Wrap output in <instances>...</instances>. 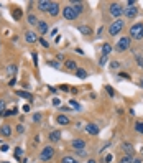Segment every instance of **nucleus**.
Wrapping results in <instances>:
<instances>
[{
    "label": "nucleus",
    "instance_id": "obj_21",
    "mask_svg": "<svg viewBox=\"0 0 143 163\" xmlns=\"http://www.w3.org/2000/svg\"><path fill=\"white\" fill-rule=\"evenodd\" d=\"M12 15H13V18H15V20H22L23 12H22V9H20V7H15V9L12 10Z\"/></svg>",
    "mask_w": 143,
    "mask_h": 163
},
{
    "label": "nucleus",
    "instance_id": "obj_43",
    "mask_svg": "<svg viewBox=\"0 0 143 163\" xmlns=\"http://www.w3.org/2000/svg\"><path fill=\"white\" fill-rule=\"evenodd\" d=\"M59 91H64V92H66V91H69V86H68V84H61V86H59Z\"/></svg>",
    "mask_w": 143,
    "mask_h": 163
},
{
    "label": "nucleus",
    "instance_id": "obj_41",
    "mask_svg": "<svg viewBox=\"0 0 143 163\" xmlns=\"http://www.w3.org/2000/svg\"><path fill=\"white\" fill-rule=\"evenodd\" d=\"M17 132L18 133H23V132H25V127H23L22 124H17Z\"/></svg>",
    "mask_w": 143,
    "mask_h": 163
},
{
    "label": "nucleus",
    "instance_id": "obj_42",
    "mask_svg": "<svg viewBox=\"0 0 143 163\" xmlns=\"http://www.w3.org/2000/svg\"><path fill=\"white\" fill-rule=\"evenodd\" d=\"M33 122H41V114H35V115H33Z\"/></svg>",
    "mask_w": 143,
    "mask_h": 163
},
{
    "label": "nucleus",
    "instance_id": "obj_6",
    "mask_svg": "<svg viewBox=\"0 0 143 163\" xmlns=\"http://www.w3.org/2000/svg\"><path fill=\"white\" fill-rule=\"evenodd\" d=\"M124 15H125V18L133 20V18L138 15V7H135V5H127L125 9H124Z\"/></svg>",
    "mask_w": 143,
    "mask_h": 163
},
{
    "label": "nucleus",
    "instance_id": "obj_13",
    "mask_svg": "<svg viewBox=\"0 0 143 163\" xmlns=\"http://www.w3.org/2000/svg\"><path fill=\"white\" fill-rule=\"evenodd\" d=\"M0 135L2 137H10L12 135V125L10 124H3L0 127Z\"/></svg>",
    "mask_w": 143,
    "mask_h": 163
},
{
    "label": "nucleus",
    "instance_id": "obj_48",
    "mask_svg": "<svg viewBox=\"0 0 143 163\" xmlns=\"http://www.w3.org/2000/svg\"><path fill=\"white\" fill-rule=\"evenodd\" d=\"M23 112H25V114H26V112H30V105H28V104H26V105H23Z\"/></svg>",
    "mask_w": 143,
    "mask_h": 163
},
{
    "label": "nucleus",
    "instance_id": "obj_22",
    "mask_svg": "<svg viewBox=\"0 0 143 163\" xmlns=\"http://www.w3.org/2000/svg\"><path fill=\"white\" fill-rule=\"evenodd\" d=\"M112 50H113V48H112V44H110V43H104V44H102V56H107Z\"/></svg>",
    "mask_w": 143,
    "mask_h": 163
},
{
    "label": "nucleus",
    "instance_id": "obj_27",
    "mask_svg": "<svg viewBox=\"0 0 143 163\" xmlns=\"http://www.w3.org/2000/svg\"><path fill=\"white\" fill-rule=\"evenodd\" d=\"M17 114H18V109L17 107H13V109H12V111H5V114H3V117H13V115H17Z\"/></svg>",
    "mask_w": 143,
    "mask_h": 163
},
{
    "label": "nucleus",
    "instance_id": "obj_17",
    "mask_svg": "<svg viewBox=\"0 0 143 163\" xmlns=\"http://www.w3.org/2000/svg\"><path fill=\"white\" fill-rule=\"evenodd\" d=\"M61 140V132L59 130H53V132H50V142H53V144H56V142Z\"/></svg>",
    "mask_w": 143,
    "mask_h": 163
},
{
    "label": "nucleus",
    "instance_id": "obj_18",
    "mask_svg": "<svg viewBox=\"0 0 143 163\" xmlns=\"http://www.w3.org/2000/svg\"><path fill=\"white\" fill-rule=\"evenodd\" d=\"M77 30H79L84 36H89V35L92 33V28L89 27V25H79V27H77Z\"/></svg>",
    "mask_w": 143,
    "mask_h": 163
},
{
    "label": "nucleus",
    "instance_id": "obj_2",
    "mask_svg": "<svg viewBox=\"0 0 143 163\" xmlns=\"http://www.w3.org/2000/svg\"><path fill=\"white\" fill-rule=\"evenodd\" d=\"M124 27H125V23H124V20H113L112 23H110V27H109V35L110 36H117L118 33H122V30H124Z\"/></svg>",
    "mask_w": 143,
    "mask_h": 163
},
{
    "label": "nucleus",
    "instance_id": "obj_25",
    "mask_svg": "<svg viewBox=\"0 0 143 163\" xmlns=\"http://www.w3.org/2000/svg\"><path fill=\"white\" fill-rule=\"evenodd\" d=\"M133 155H124V157L118 160V163H133Z\"/></svg>",
    "mask_w": 143,
    "mask_h": 163
},
{
    "label": "nucleus",
    "instance_id": "obj_8",
    "mask_svg": "<svg viewBox=\"0 0 143 163\" xmlns=\"http://www.w3.org/2000/svg\"><path fill=\"white\" fill-rule=\"evenodd\" d=\"M36 30H38L40 36H44V35L48 33V30H50V27H48V23H46V22L40 20V22H38V25H36Z\"/></svg>",
    "mask_w": 143,
    "mask_h": 163
},
{
    "label": "nucleus",
    "instance_id": "obj_20",
    "mask_svg": "<svg viewBox=\"0 0 143 163\" xmlns=\"http://www.w3.org/2000/svg\"><path fill=\"white\" fill-rule=\"evenodd\" d=\"M56 122H58L59 125H69V117H66V115H63V114H61V115H58L56 117Z\"/></svg>",
    "mask_w": 143,
    "mask_h": 163
},
{
    "label": "nucleus",
    "instance_id": "obj_34",
    "mask_svg": "<svg viewBox=\"0 0 143 163\" xmlns=\"http://www.w3.org/2000/svg\"><path fill=\"white\" fill-rule=\"evenodd\" d=\"M105 91H107V94H109L110 97H113V96H115V91H113V89L110 87V86H105Z\"/></svg>",
    "mask_w": 143,
    "mask_h": 163
},
{
    "label": "nucleus",
    "instance_id": "obj_5",
    "mask_svg": "<svg viewBox=\"0 0 143 163\" xmlns=\"http://www.w3.org/2000/svg\"><path fill=\"white\" fill-rule=\"evenodd\" d=\"M77 17H79V15L76 13L74 12V9H72V5H64L63 7V18L64 20H76Z\"/></svg>",
    "mask_w": 143,
    "mask_h": 163
},
{
    "label": "nucleus",
    "instance_id": "obj_4",
    "mask_svg": "<svg viewBox=\"0 0 143 163\" xmlns=\"http://www.w3.org/2000/svg\"><path fill=\"white\" fill-rule=\"evenodd\" d=\"M124 9L125 7H122L120 3H117V2H113V3H110V7H109V12H110V15H112L115 20H118L124 15Z\"/></svg>",
    "mask_w": 143,
    "mask_h": 163
},
{
    "label": "nucleus",
    "instance_id": "obj_16",
    "mask_svg": "<svg viewBox=\"0 0 143 163\" xmlns=\"http://www.w3.org/2000/svg\"><path fill=\"white\" fill-rule=\"evenodd\" d=\"M64 68L69 69V71H76V69H77V63L74 59H66V61H64Z\"/></svg>",
    "mask_w": 143,
    "mask_h": 163
},
{
    "label": "nucleus",
    "instance_id": "obj_32",
    "mask_svg": "<svg viewBox=\"0 0 143 163\" xmlns=\"http://www.w3.org/2000/svg\"><path fill=\"white\" fill-rule=\"evenodd\" d=\"M48 66H51V68H61V64H59V61H48Z\"/></svg>",
    "mask_w": 143,
    "mask_h": 163
},
{
    "label": "nucleus",
    "instance_id": "obj_10",
    "mask_svg": "<svg viewBox=\"0 0 143 163\" xmlns=\"http://www.w3.org/2000/svg\"><path fill=\"white\" fill-rule=\"evenodd\" d=\"M36 7H38V10H41V12H48L50 10V7H51V2H48V0H38V2L35 3Z\"/></svg>",
    "mask_w": 143,
    "mask_h": 163
},
{
    "label": "nucleus",
    "instance_id": "obj_44",
    "mask_svg": "<svg viewBox=\"0 0 143 163\" xmlns=\"http://www.w3.org/2000/svg\"><path fill=\"white\" fill-rule=\"evenodd\" d=\"M112 158H113L112 155H107V157H105V161H104V163H110V161H112Z\"/></svg>",
    "mask_w": 143,
    "mask_h": 163
},
{
    "label": "nucleus",
    "instance_id": "obj_54",
    "mask_svg": "<svg viewBox=\"0 0 143 163\" xmlns=\"http://www.w3.org/2000/svg\"><path fill=\"white\" fill-rule=\"evenodd\" d=\"M87 163H97L96 160H87Z\"/></svg>",
    "mask_w": 143,
    "mask_h": 163
},
{
    "label": "nucleus",
    "instance_id": "obj_47",
    "mask_svg": "<svg viewBox=\"0 0 143 163\" xmlns=\"http://www.w3.org/2000/svg\"><path fill=\"white\" fill-rule=\"evenodd\" d=\"M33 61H35V64H38V55L33 51Z\"/></svg>",
    "mask_w": 143,
    "mask_h": 163
},
{
    "label": "nucleus",
    "instance_id": "obj_36",
    "mask_svg": "<svg viewBox=\"0 0 143 163\" xmlns=\"http://www.w3.org/2000/svg\"><path fill=\"white\" fill-rule=\"evenodd\" d=\"M107 61H109V58H107V56H102V58H100V61H99V64H100V66H105V64H107Z\"/></svg>",
    "mask_w": 143,
    "mask_h": 163
},
{
    "label": "nucleus",
    "instance_id": "obj_55",
    "mask_svg": "<svg viewBox=\"0 0 143 163\" xmlns=\"http://www.w3.org/2000/svg\"><path fill=\"white\" fill-rule=\"evenodd\" d=\"M141 153H143V152H141Z\"/></svg>",
    "mask_w": 143,
    "mask_h": 163
},
{
    "label": "nucleus",
    "instance_id": "obj_11",
    "mask_svg": "<svg viewBox=\"0 0 143 163\" xmlns=\"http://www.w3.org/2000/svg\"><path fill=\"white\" fill-rule=\"evenodd\" d=\"M85 132L91 133V135H99L100 129H99V125H96V124H87L85 125Z\"/></svg>",
    "mask_w": 143,
    "mask_h": 163
},
{
    "label": "nucleus",
    "instance_id": "obj_28",
    "mask_svg": "<svg viewBox=\"0 0 143 163\" xmlns=\"http://www.w3.org/2000/svg\"><path fill=\"white\" fill-rule=\"evenodd\" d=\"M135 130H137L138 133H143V122H141V120H137V122H135Z\"/></svg>",
    "mask_w": 143,
    "mask_h": 163
},
{
    "label": "nucleus",
    "instance_id": "obj_35",
    "mask_svg": "<svg viewBox=\"0 0 143 163\" xmlns=\"http://www.w3.org/2000/svg\"><path fill=\"white\" fill-rule=\"evenodd\" d=\"M69 104H71V107H74V109H77V111H79V109H81V105H79V104H77V102H76V101H74V99H71V101H69Z\"/></svg>",
    "mask_w": 143,
    "mask_h": 163
},
{
    "label": "nucleus",
    "instance_id": "obj_38",
    "mask_svg": "<svg viewBox=\"0 0 143 163\" xmlns=\"http://www.w3.org/2000/svg\"><path fill=\"white\" fill-rule=\"evenodd\" d=\"M110 68H112V69H118V68H120V63H118V61H112V63H110Z\"/></svg>",
    "mask_w": 143,
    "mask_h": 163
},
{
    "label": "nucleus",
    "instance_id": "obj_50",
    "mask_svg": "<svg viewBox=\"0 0 143 163\" xmlns=\"http://www.w3.org/2000/svg\"><path fill=\"white\" fill-rule=\"evenodd\" d=\"M0 150H2V152H7V150H9V147H7V145H2V148H0Z\"/></svg>",
    "mask_w": 143,
    "mask_h": 163
},
{
    "label": "nucleus",
    "instance_id": "obj_15",
    "mask_svg": "<svg viewBox=\"0 0 143 163\" xmlns=\"http://www.w3.org/2000/svg\"><path fill=\"white\" fill-rule=\"evenodd\" d=\"M122 150H124L125 155H133V145L130 142H124L122 144Z\"/></svg>",
    "mask_w": 143,
    "mask_h": 163
},
{
    "label": "nucleus",
    "instance_id": "obj_1",
    "mask_svg": "<svg viewBox=\"0 0 143 163\" xmlns=\"http://www.w3.org/2000/svg\"><path fill=\"white\" fill-rule=\"evenodd\" d=\"M54 153H56L54 147H53V145H48V147H44L41 152H40L38 160H40V161H50L51 158L54 157Z\"/></svg>",
    "mask_w": 143,
    "mask_h": 163
},
{
    "label": "nucleus",
    "instance_id": "obj_33",
    "mask_svg": "<svg viewBox=\"0 0 143 163\" xmlns=\"http://www.w3.org/2000/svg\"><path fill=\"white\" fill-rule=\"evenodd\" d=\"M135 59H137V64H138V66H140V68H143V56L137 55V56H135Z\"/></svg>",
    "mask_w": 143,
    "mask_h": 163
},
{
    "label": "nucleus",
    "instance_id": "obj_49",
    "mask_svg": "<svg viewBox=\"0 0 143 163\" xmlns=\"http://www.w3.org/2000/svg\"><path fill=\"white\" fill-rule=\"evenodd\" d=\"M102 33H104V27L99 28V31H97V36H102Z\"/></svg>",
    "mask_w": 143,
    "mask_h": 163
},
{
    "label": "nucleus",
    "instance_id": "obj_45",
    "mask_svg": "<svg viewBox=\"0 0 143 163\" xmlns=\"http://www.w3.org/2000/svg\"><path fill=\"white\" fill-rule=\"evenodd\" d=\"M77 155L79 157H85V150H77Z\"/></svg>",
    "mask_w": 143,
    "mask_h": 163
},
{
    "label": "nucleus",
    "instance_id": "obj_31",
    "mask_svg": "<svg viewBox=\"0 0 143 163\" xmlns=\"http://www.w3.org/2000/svg\"><path fill=\"white\" fill-rule=\"evenodd\" d=\"M38 43H40V44H41V46H43V48H48V46H50V44H48V41H46V40H44V38H43V36H40Z\"/></svg>",
    "mask_w": 143,
    "mask_h": 163
},
{
    "label": "nucleus",
    "instance_id": "obj_37",
    "mask_svg": "<svg viewBox=\"0 0 143 163\" xmlns=\"http://www.w3.org/2000/svg\"><path fill=\"white\" fill-rule=\"evenodd\" d=\"M9 73H10V74H17V66H15V64L9 66Z\"/></svg>",
    "mask_w": 143,
    "mask_h": 163
},
{
    "label": "nucleus",
    "instance_id": "obj_53",
    "mask_svg": "<svg viewBox=\"0 0 143 163\" xmlns=\"http://www.w3.org/2000/svg\"><path fill=\"white\" fill-rule=\"evenodd\" d=\"M141 38H143V28H141V33H140V36H138L137 40H141Z\"/></svg>",
    "mask_w": 143,
    "mask_h": 163
},
{
    "label": "nucleus",
    "instance_id": "obj_7",
    "mask_svg": "<svg viewBox=\"0 0 143 163\" xmlns=\"http://www.w3.org/2000/svg\"><path fill=\"white\" fill-rule=\"evenodd\" d=\"M141 28H143V23L141 22H138V23H135V25L130 27V38L137 40L138 36H140V33H141Z\"/></svg>",
    "mask_w": 143,
    "mask_h": 163
},
{
    "label": "nucleus",
    "instance_id": "obj_46",
    "mask_svg": "<svg viewBox=\"0 0 143 163\" xmlns=\"http://www.w3.org/2000/svg\"><path fill=\"white\" fill-rule=\"evenodd\" d=\"M53 104H54V105H59V104H61V101L58 99V97H54V99H53Z\"/></svg>",
    "mask_w": 143,
    "mask_h": 163
},
{
    "label": "nucleus",
    "instance_id": "obj_14",
    "mask_svg": "<svg viewBox=\"0 0 143 163\" xmlns=\"http://www.w3.org/2000/svg\"><path fill=\"white\" fill-rule=\"evenodd\" d=\"M48 13H50L51 17H58V13H59V3L51 2V7H50V10H48Z\"/></svg>",
    "mask_w": 143,
    "mask_h": 163
},
{
    "label": "nucleus",
    "instance_id": "obj_12",
    "mask_svg": "<svg viewBox=\"0 0 143 163\" xmlns=\"http://www.w3.org/2000/svg\"><path fill=\"white\" fill-rule=\"evenodd\" d=\"M71 147L76 150V152H77V150H84L85 142H84V140H81V138H74V140L71 142Z\"/></svg>",
    "mask_w": 143,
    "mask_h": 163
},
{
    "label": "nucleus",
    "instance_id": "obj_40",
    "mask_svg": "<svg viewBox=\"0 0 143 163\" xmlns=\"http://www.w3.org/2000/svg\"><path fill=\"white\" fill-rule=\"evenodd\" d=\"M118 76L124 77V79H132V76H130L128 73H118Z\"/></svg>",
    "mask_w": 143,
    "mask_h": 163
},
{
    "label": "nucleus",
    "instance_id": "obj_23",
    "mask_svg": "<svg viewBox=\"0 0 143 163\" xmlns=\"http://www.w3.org/2000/svg\"><path fill=\"white\" fill-rule=\"evenodd\" d=\"M26 22H28V23H30V25H33V27H36V25H38V22H40V20H38V17H36V15H33V13H30V15H28V18H26Z\"/></svg>",
    "mask_w": 143,
    "mask_h": 163
},
{
    "label": "nucleus",
    "instance_id": "obj_24",
    "mask_svg": "<svg viewBox=\"0 0 143 163\" xmlns=\"http://www.w3.org/2000/svg\"><path fill=\"white\" fill-rule=\"evenodd\" d=\"M74 74H76L77 77H81V79H85V77H87V71L82 69V68H77L76 71H74Z\"/></svg>",
    "mask_w": 143,
    "mask_h": 163
},
{
    "label": "nucleus",
    "instance_id": "obj_29",
    "mask_svg": "<svg viewBox=\"0 0 143 163\" xmlns=\"http://www.w3.org/2000/svg\"><path fill=\"white\" fill-rule=\"evenodd\" d=\"M61 163H79V161H77L74 157H64L63 160H61Z\"/></svg>",
    "mask_w": 143,
    "mask_h": 163
},
{
    "label": "nucleus",
    "instance_id": "obj_51",
    "mask_svg": "<svg viewBox=\"0 0 143 163\" xmlns=\"http://www.w3.org/2000/svg\"><path fill=\"white\" fill-rule=\"evenodd\" d=\"M133 163H143V160H140V158H135Z\"/></svg>",
    "mask_w": 143,
    "mask_h": 163
},
{
    "label": "nucleus",
    "instance_id": "obj_30",
    "mask_svg": "<svg viewBox=\"0 0 143 163\" xmlns=\"http://www.w3.org/2000/svg\"><path fill=\"white\" fill-rule=\"evenodd\" d=\"M5 101L3 99H0V117H3V114H5Z\"/></svg>",
    "mask_w": 143,
    "mask_h": 163
},
{
    "label": "nucleus",
    "instance_id": "obj_19",
    "mask_svg": "<svg viewBox=\"0 0 143 163\" xmlns=\"http://www.w3.org/2000/svg\"><path fill=\"white\" fill-rule=\"evenodd\" d=\"M72 9H74V12L77 15H81L84 10V2H72Z\"/></svg>",
    "mask_w": 143,
    "mask_h": 163
},
{
    "label": "nucleus",
    "instance_id": "obj_39",
    "mask_svg": "<svg viewBox=\"0 0 143 163\" xmlns=\"http://www.w3.org/2000/svg\"><path fill=\"white\" fill-rule=\"evenodd\" d=\"M22 153H23V150L20 148V147H17V148H15V157L20 158V157H22Z\"/></svg>",
    "mask_w": 143,
    "mask_h": 163
},
{
    "label": "nucleus",
    "instance_id": "obj_9",
    "mask_svg": "<svg viewBox=\"0 0 143 163\" xmlns=\"http://www.w3.org/2000/svg\"><path fill=\"white\" fill-rule=\"evenodd\" d=\"M25 40H26V43H36L40 40V36H38V33L28 30V31H25Z\"/></svg>",
    "mask_w": 143,
    "mask_h": 163
},
{
    "label": "nucleus",
    "instance_id": "obj_3",
    "mask_svg": "<svg viewBox=\"0 0 143 163\" xmlns=\"http://www.w3.org/2000/svg\"><path fill=\"white\" fill-rule=\"evenodd\" d=\"M130 43H132V38L130 36H122L120 40H118V43L115 44V51L117 53H124L130 48Z\"/></svg>",
    "mask_w": 143,
    "mask_h": 163
},
{
    "label": "nucleus",
    "instance_id": "obj_52",
    "mask_svg": "<svg viewBox=\"0 0 143 163\" xmlns=\"http://www.w3.org/2000/svg\"><path fill=\"white\" fill-rule=\"evenodd\" d=\"M138 86H140V87H143V77L140 79V83H138Z\"/></svg>",
    "mask_w": 143,
    "mask_h": 163
},
{
    "label": "nucleus",
    "instance_id": "obj_26",
    "mask_svg": "<svg viewBox=\"0 0 143 163\" xmlns=\"http://www.w3.org/2000/svg\"><path fill=\"white\" fill-rule=\"evenodd\" d=\"M17 96L23 97V99H28V101H31V99H33V96H31L30 92H26V91H18V92H17Z\"/></svg>",
    "mask_w": 143,
    "mask_h": 163
}]
</instances>
